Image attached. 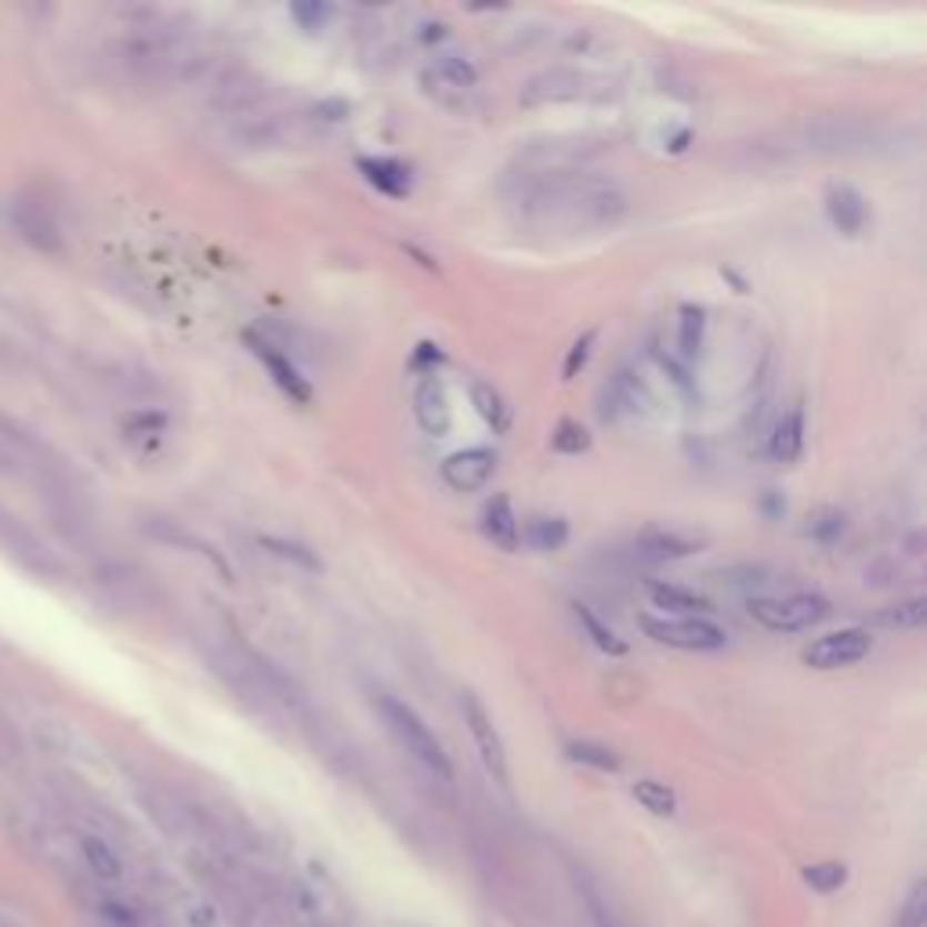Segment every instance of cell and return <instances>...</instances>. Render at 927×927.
I'll list each match as a JSON object with an SVG mask.
<instances>
[{
	"mask_svg": "<svg viewBox=\"0 0 927 927\" xmlns=\"http://www.w3.org/2000/svg\"><path fill=\"white\" fill-rule=\"evenodd\" d=\"M631 794H634V800H638L645 812L659 815V819H671L674 808H677L674 790H671V786L656 783V779H638V783L631 786Z\"/></svg>",
	"mask_w": 927,
	"mask_h": 927,
	"instance_id": "28",
	"label": "cell"
},
{
	"mask_svg": "<svg viewBox=\"0 0 927 927\" xmlns=\"http://www.w3.org/2000/svg\"><path fill=\"white\" fill-rule=\"evenodd\" d=\"M315 113H320L323 120H344L352 113V105L344 99H323L320 105H315Z\"/></svg>",
	"mask_w": 927,
	"mask_h": 927,
	"instance_id": "41",
	"label": "cell"
},
{
	"mask_svg": "<svg viewBox=\"0 0 927 927\" xmlns=\"http://www.w3.org/2000/svg\"><path fill=\"white\" fill-rule=\"evenodd\" d=\"M642 631L653 642L667 645V648H682V653H717V648L728 645V634L711 624L707 616H642Z\"/></svg>",
	"mask_w": 927,
	"mask_h": 927,
	"instance_id": "5",
	"label": "cell"
},
{
	"mask_svg": "<svg viewBox=\"0 0 927 927\" xmlns=\"http://www.w3.org/2000/svg\"><path fill=\"white\" fill-rule=\"evenodd\" d=\"M424 84H439L446 91H472L478 84V69L467 59H461V54H439L424 69Z\"/></svg>",
	"mask_w": 927,
	"mask_h": 927,
	"instance_id": "22",
	"label": "cell"
},
{
	"mask_svg": "<svg viewBox=\"0 0 927 927\" xmlns=\"http://www.w3.org/2000/svg\"><path fill=\"white\" fill-rule=\"evenodd\" d=\"M77 848H80V859H84V866H88V874L99 884H120L123 880L120 852L102 834L84 829V834H77Z\"/></svg>",
	"mask_w": 927,
	"mask_h": 927,
	"instance_id": "16",
	"label": "cell"
},
{
	"mask_svg": "<svg viewBox=\"0 0 927 927\" xmlns=\"http://www.w3.org/2000/svg\"><path fill=\"white\" fill-rule=\"evenodd\" d=\"M703 334H707V309L703 304H682V312H677V355L685 363L699 359Z\"/></svg>",
	"mask_w": 927,
	"mask_h": 927,
	"instance_id": "23",
	"label": "cell"
},
{
	"mask_svg": "<svg viewBox=\"0 0 927 927\" xmlns=\"http://www.w3.org/2000/svg\"><path fill=\"white\" fill-rule=\"evenodd\" d=\"M377 707H381L384 725H389L392 736L403 743V750L413 754V760H421V765L439 779H453V765H450L446 750H442V743L435 739V732L417 717V711L406 707V703L395 696H381Z\"/></svg>",
	"mask_w": 927,
	"mask_h": 927,
	"instance_id": "3",
	"label": "cell"
},
{
	"mask_svg": "<svg viewBox=\"0 0 927 927\" xmlns=\"http://www.w3.org/2000/svg\"><path fill=\"white\" fill-rule=\"evenodd\" d=\"M149 533H152V536H160V540H168V544H182V547H189L192 555H203V558L211 562V565H214V570H218L221 576H225V580H232L229 565L221 562V555H218V551H214L211 544H203V540L189 536V533H182V530H171V525H168V522H160V518H157V522H149Z\"/></svg>",
	"mask_w": 927,
	"mask_h": 927,
	"instance_id": "26",
	"label": "cell"
},
{
	"mask_svg": "<svg viewBox=\"0 0 927 927\" xmlns=\"http://www.w3.org/2000/svg\"><path fill=\"white\" fill-rule=\"evenodd\" d=\"M699 551V540H688L682 533H671V530H656V525H648L645 533H638L634 540V562H645V565H667V562H682L688 555H696Z\"/></svg>",
	"mask_w": 927,
	"mask_h": 927,
	"instance_id": "14",
	"label": "cell"
},
{
	"mask_svg": "<svg viewBox=\"0 0 927 927\" xmlns=\"http://www.w3.org/2000/svg\"><path fill=\"white\" fill-rule=\"evenodd\" d=\"M496 472V453L490 446H472L456 450L442 461V482L456 493H475L482 490Z\"/></svg>",
	"mask_w": 927,
	"mask_h": 927,
	"instance_id": "10",
	"label": "cell"
},
{
	"mask_svg": "<svg viewBox=\"0 0 927 927\" xmlns=\"http://www.w3.org/2000/svg\"><path fill=\"white\" fill-rule=\"evenodd\" d=\"M91 909H94V917L105 920L109 927H138V924H142V917L134 913V906L120 903V898H109V895L94 898Z\"/></svg>",
	"mask_w": 927,
	"mask_h": 927,
	"instance_id": "33",
	"label": "cell"
},
{
	"mask_svg": "<svg viewBox=\"0 0 927 927\" xmlns=\"http://www.w3.org/2000/svg\"><path fill=\"white\" fill-rule=\"evenodd\" d=\"M359 174L392 200H403L410 192V168L392 157H359Z\"/></svg>",
	"mask_w": 927,
	"mask_h": 927,
	"instance_id": "20",
	"label": "cell"
},
{
	"mask_svg": "<svg viewBox=\"0 0 927 927\" xmlns=\"http://www.w3.org/2000/svg\"><path fill=\"white\" fill-rule=\"evenodd\" d=\"M0 927H16V924H4V920H0Z\"/></svg>",
	"mask_w": 927,
	"mask_h": 927,
	"instance_id": "44",
	"label": "cell"
},
{
	"mask_svg": "<svg viewBox=\"0 0 927 927\" xmlns=\"http://www.w3.org/2000/svg\"><path fill=\"white\" fill-rule=\"evenodd\" d=\"M688 142H692V131H677V134L671 138V142H667V149H671V152H685Z\"/></svg>",
	"mask_w": 927,
	"mask_h": 927,
	"instance_id": "42",
	"label": "cell"
},
{
	"mask_svg": "<svg viewBox=\"0 0 927 927\" xmlns=\"http://www.w3.org/2000/svg\"><path fill=\"white\" fill-rule=\"evenodd\" d=\"M768 453L776 456L779 464H797L800 453H805V410L790 406L776 421L768 435Z\"/></svg>",
	"mask_w": 927,
	"mask_h": 927,
	"instance_id": "19",
	"label": "cell"
},
{
	"mask_svg": "<svg viewBox=\"0 0 927 927\" xmlns=\"http://www.w3.org/2000/svg\"><path fill=\"white\" fill-rule=\"evenodd\" d=\"M0 551H4V555L16 562V565H22L26 573H33V576H44V580H51V576H59L62 570H59V562H54V555L51 551L40 544V540L26 530V525L11 515V511H4L0 507Z\"/></svg>",
	"mask_w": 927,
	"mask_h": 927,
	"instance_id": "6",
	"label": "cell"
},
{
	"mask_svg": "<svg viewBox=\"0 0 927 927\" xmlns=\"http://www.w3.org/2000/svg\"><path fill=\"white\" fill-rule=\"evenodd\" d=\"M185 920L192 927H214L218 920V909L206 903V898H192V903H185Z\"/></svg>",
	"mask_w": 927,
	"mask_h": 927,
	"instance_id": "40",
	"label": "cell"
},
{
	"mask_svg": "<svg viewBox=\"0 0 927 927\" xmlns=\"http://www.w3.org/2000/svg\"><path fill=\"white\" fill-rule=\"evenodd\" d=\"M482 533H486V540L493 547L507 551V555L511 551H518L522 530H518L515 507H511L507 493H496L493 501H486V507H482Z\"/></svg>",
	"mask_w": 927,
	"mask_h": 927,
	"instance_id": "17",
	"label": "cell"
},
{
	"mask_svg": "<svg viewBox=\"0 0 927 927\" xmlns=\"http://www.w3.org/2000/svg\"><path fill=\"white\" fill-rule=\"evenodd\" d=\"M584 77L573 73V69H547V73L533 77L530 84L522 88L518 102L525 109H536V105H555V102H576L584 99Z\"/></svg>",
	"mask_w": 927,
	"mask_h": 927,
	"instance_id": "11",
	"label": "cell"
},
{
	"mask_svg": "<svg viewBox=\"0 0 927 927\" xmlns=\"http://www.w3.org/2000/svg\"><path fill=\"white\" fill-rule=\"evenodd\" d=\"M750 616L765 631L776 634H797L829 616V602L823 594H786V598H750Z\"/></svg>",
	"mask_w": 927,
	"mask_h": 927,
	"instance_id": "4",
	"label": "cell"
},
{
	"mask_svg": "<svg viewBox=\"0 0 927 927\" xmlns=\"http://www.w3.org/2000/svg\"><path fill=\"white\" fill-rule=\"evenodd\" d=\"M504 192L522 225L536 232H605L627 214V192L587 171H518Z\"/></svg>",
	"mask_w": 927,
	"mask_h": 927,
	"instance_id": "1",
	"label": "cell"
},
{
	"mask_svg": "<svg viewBox=\"0 0 927 927\" xmlns=\"http://www.w3.org/2000/svg\"><path fill=\"white\" fill-rule=\"evenodd\" d=\"M826 218H829V225H834L840 236H863L866 225H869V206H866V197L859 189H852V185H829L826 189Z\"/></svg>",
	"mask_w": 927,
	"mask_h": 927,
	"instance_id": "13",
	"label": "cell"
},
{
	"mask_svg": "<svg viewBox=\"0 0 927 927\" xmlns=\"http://www.w3.org/2000/svg\"><path fill=\"white\" fill-rule=\"evenodd\" d=\"M525 540H530L533 551H544V555H555L565 544H570V522L558 515H540L530 518L525 525Z\"/></svg>",
	"mask_w": 927,
	"mask_h": 927,
	"instance_id": "25",
	"label": "cell"
},
{
	"mask_svg": "<svg viewBox=\"0 0 927 927\" xmlns=\"http://www.w3.org/2000/svg\"><path fill=\"white\" fill-rule=\"evenodd\" d=\"M243 341H246V349H251V352L261 359V366L269 370L272 384L290 399V403H298V406H309V403H312V384H309V377H304V373L298 370L294 359L283 355V352H275L269 341H261V337L254 334V330H243Z\"/></svg>",
	"mask_w": 927,
	"mask_h": 927,
	"instance_id": "9",
	"label": "cell"
},
{
	"mask_svg": "<svg viewBox=\"0 0 927 927\" xmlns=\"http://www.w3.org/2000/svg\"><path fill=\"white\" fill-rule=\"evenodd\" d=\"M573 616H576V624L584 627V634L587 638L594 642V648H602L605 656H624L627 653V642L619 638V634L613 631L605 624V619L594 613L591 605H584V602H573Z\"/></svg>",
	"mask_w": 927,
	"mask_h": 927,
	"instance_id": "24",
	"label": "cell"
},
{
	"mask_svg": "<svg viewBox=\"0 0 927 927\" xmlns=\"http://www.w3.org/2000/svg\"><path fill=\"white\" fill-rule=\"evenodd\" d=\"M461 714H464L467 732H472V739H475V750L482 757V765H486V772L496 783L507 786V750H504V739H501V732H496L493 717L486 714V707L478 703L475 692H464V696H461Z\"/></svg>",
	"mask_w": 927,
	"mask_h": 927,
	"instance_id": "7",
	"label": "cell"
},
{
	"mask_svg": "<svg viewBox=\"0 0 927 927\" xmlns=\"http://www.w3.org/2000/svg\"><path fill=\"white\" fill-rule=\"evenodd\" d=\"M117 62L142 80H185L203 66L192 40L174 26H134L117 44Z\"/></svg>",
	"mask_w": 927,
	"mask_h": 927,
	"instance_id": "2",
	"label": "cell"
},
{
	"mask_svg": "<svg viewBox=\"0 0 927 927\" xmlns=\"http://www.w3.org/2000/svg\"><path fill=\"white\" fill-rule=\"evenodd\" d=\"M551 450L555 453H565V456H580V453H587L591 450V435H587V427L580 424V421H562L555 427V435H551Z\"/></svg>",
	"mask_w": 927,
	"mask_h": 927,
	"instance_id": "32",
	"label": "cell"
},
{
	"mask_svg": "<svg viewBox=\"0 0 927 927\" xmlns=\"http://www.w3.org/2000/svg\"><path fill=\"white\" fill-rule=\"evenodd\" d=\"M840 533H844L840 511H823V515L812 522V536L819 540V544H834V540H840Z\"/></svg>",
	"mask_w": 927,
	"mask_h": 927,
	"instance_id": "38",
	"label": "cell"
},
{
	"mask_svg": "<svg viewBox=\"0 0 927 927\" xmlns=\"http://www.w3.org/2000/svg\"><path fill=\"white\" fill-rule=\"evenodd\" d=\"M880 624L891 627V631H920L924 619H927V602L924 598H906V602H895L888 608H880Z\"/></svg>",
	"mask_w": 927,
	"mask_h": 927,
	"instance_id": "29",
	"label": "cell"
},
{
	"mask_svg": "<svg viewBox=\"0 0 927 927\" xmlns=\"http://www.w3.org/2000/svg\"><path fill=\"white\" fill-rule=\"evenodd\" d=\"M765 511H768V515H783V511H786V504L779 501L776 493H768V496H765Z\"/></svg>",
	"mask_w": 927,
	"mask_h": 927,
	"instance_id": "43",
	"label": "cell"
},
{
	"mask_svg": "<svg viewBox=\"0 0 927 927\" xmlns=\"http://www.w3.org/2000/svg\"><path fill=\"white\" fill-rule=\"evenodd\" d=\"M413 417L435 439H442L453 427V406H450L446 384L439 377H421L417 392H413Z\"/></svg>",
	"mask_w": 927,
	"mask_h": 927,
	"instance_id": "15",
	"label": "cell"
},
{
	"mask_svg": "<svg viewBox=\"0 0 927 927\" xmlns=\"http://www.w3.org/2000/svg\"><path fill=\"white\" fill-rule=\"evenodd\" d=\"M565 754H570V760H576V765L594 768V772H619V757L608 750V746H602V743L576 739V743L565 746Z\"/></svg>",
	"mask_w": 927,
	"mask_h": 927,
	"instance_id": "30",
	"label": "cell"
},
{
	"mask_svg": "<svg viewBox=\"0 0 927 927\" xmlns=\"http://www.w3.org/2000/svg\"><path fill=\"white\" fill-rule=\"evenodd\" d=\"M805 880H808L812 891L829 895V891L844 888V880H848V869H844L840 863H815V866L805 869Z\"/></svg>",
	"mask_w": 927,
	"mask_h": 927,
	"instance_id": "35",
	"label": "cell"
},
{
	"mask_svg": "<svg viewBox=\"0 0 927 927\" xmlns=\"http://www.w3.org/2000/svg\"><path fill=\"white\" fill-rule=\"evenodd\" d=\"M648 602H653V608H659V616H674V619L714 613L711 598H703V594L677 587V584H648Z\"/></svg>",
	"mask_w": 927,
	"mask_h": 927,
	"instance_id": "18",
	"label": "cell"
},
{
	"mask_svg": "<svg viewBox=\"0 0 927 927\" xmlns=\"http://www.w3.org/2000/svg\"><path fill=\"white\" fill-rule=\"evenodd\" d=\"M258 544L265 547V551H272L275 558L294 562V565H301V570H309V573H320V570H323V562L315 558L312 551L304 547V544H294V540H283V536H261Z\"/></svg>",
	"mask_w": 927,
	"mask_h": 927,
	"instance_id": "31",
	"label": "cell"
},
{
	"mask_svg": "<svg viewBox=\"0 0 927 927\" xmlns=\"http://www.w3.org/2000/svg\"><path fill=\"white\" fill-rule=\"evenodd\" d=\"M334 16V8L320 4V0H298V4H290V19H294L304 33H320L323 26Z\"/></svg>",
	"mask_w": 927,
	"mask_h": 927,
	"instance_id": "34",
	"label": "cell"
},
{
	"mask_svg": "<svg viewBox=\"0 0 927 927\" xmlns=\"http://www.w3.org/2000/svg\"><path fill=\"white\" fill-rule=\"evenodd\" d=\"M653 406V399H648L645 384L634 377V373H616L613 381L602 389V421L605 424H616L619 417H638Z\"/></svg>",
	"mask_w": 927,
	"mask_h": 927,
	"instance_id": "12",
	"label": "cell"
},
{
	"mask_svg": "<svg viewBox=\"0 0 927 927\" xmlns=\"http://www.w3.org/2000/svg\"><path fill=\"white\" fill-rule=\"evenodd\" d=\"M472 406H475L478 417L493 427V432H504V427H507V406H504V399H501V392L493 389V384H486V381H475L472 384Z\"/></svg>",
	"mask_w": 927,
	"mask_h": 927,
	"instance_id": "27",
	"label": "cell"
},
{
	"mask_svg": "<svg viewBox=\"0 0 927 927\" xmlns=\"http://www.w3.org/2000/svg\"><path fill=\"white\" fill-rule=\"evenodd\" d=\"M442 363V349L432 341H421L417 352H413V370H421L424 377H435V366Z\"/></svg>",
	"mask_w": 927,
	"mask_h": 927,
	"instance_id": "39",
	"label": "cell"
},
{
	"mask_svg": "<svg viewBox=\"0 0 927 927\" xmlns=\"http://www.w3.org/2000/svg\"><path fill=\"white\" fill-rule=\"evenodd\" d=\"M924 920H927V884L917 880V884L909 888L903 909H898L895 927H924Z\"/></svg>",
	"mask_w": 927,
	"mask_h": 927,
	"instance_id": "36",
	"label": "cell"
},
{
	"mask_svg": "<svg viewBox=\"0 0 927 927\" xmlns=\"http://www.w3.org/2000/svg\"><path fill=\"white\" fill-rule=\"evenodd\" d=\"M869 648H874L869 631L844 627V631H834V634H823V638H815L805 648V663H808L812 671H840V667H852V663L866 659Z\"/></svg>",
	"mask_w": 927,
	"mask_h": 927,
	"instance_id": "8",
	"label": "cell"
},
{
	"mask_svg": "<svg viewBox=\"0 0 927 927\" xmlns=\"http://www.w3.org/2000/svg\"><path fill=\"white\" fill-rule=\"evenodd\" d=\"M11 221H16V229L22 232L26 240H30L37 251H59V225L40 211L37 203H16L11 206Z\"/></svg>",
	"mask_w": 927,
	"mask_h": 927,
	"instance_id": "21",
	"label": "cell"
},
{
	"mask_svg": "<svg viewBox=\"0 0 927 927\" xmlns=\"http://www.w3.org/2000/svg\"><path fill=\"white\" fill-rule=\"evenodd\" d=\"M594 341H598V330H584V334H580V337L570 344V352H565V363H562V381H573L576 373L587 366Z\"/></svg>",
	"mask_w": 927,
	"mask_h": 927,
	"instance_id": "37",
	"label": "cell"
}]
</instances>
